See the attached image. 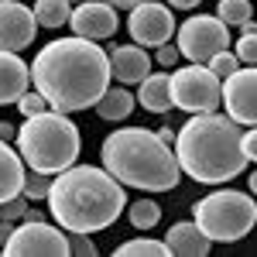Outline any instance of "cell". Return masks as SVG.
<instances>
[{
	"label": "cell",
	"mask_w": 257,
	"mask_h": 257,
	"mask_svg": "<svg viewBox=\"0 0 257 257\" xmlns=\"http://www.w3.org/2000/svg\"><path fill=\"white\" fill-rule=\"evenodd\" d=\"M110 79H113L110 55L96 41L79 38V35L41 45L31 62L35 89H41L48 106L62 113H79V110L96 106Z\"/></svg>",
	"instance_id": "1"
},
{
	"label": "cell",
	"mask_w": 257,
	"mask_h": 257,
	"mask_svg": "<svg viewBox=\"0 0 257 257\" xmlns=\"http://www.w3.org/2000/svg\"><path fill=\"white\" fill-rule=\"evenodd\" d=\"M48 209L62 230L69 233H99L113 226L127 209L123 182L113 178L106 168L72 165L52 178Z\"/></svg>",
	"instance_id": "2"
},
{
	"label": "cell",
	"mask_w": 257,
	"mask_h": 257,
	"mask_svg": "<svg viewBox=\"0 0 257 257\" xmlns=\"http://www.w3.org/2000/svg\"><path fill=\"white\" fill-rule=\"evenodd\" d=\"M243 123L230 113H192L175 134V155L182 172L202 185H223L247 168Z\"/></svg>",
	"instance_id": "3"
},
{
	"label": "cell",
	"mask_w": 257,
	"mask_h": 257,
	"mask_svg": "<svg viewBox=\"0 0 257 257\" xmlns=\"http://www.w3.org/2000/svg\"><path fill=\"white\" fill-rule=\"evenodd\" d=\"M103 168L141 192H168L182 182V165L168 141L148 127H120L99 148Z\"/></svg>",
	"instance_id": "4"
},
{
	"label": "cell",
	"mask_w": 257,
	"mask_h": 257,
	"mask_svg": "<svg viewBox=\"0 0 257 257\" xmlns=\"http://www.w3.org/2000/svg\"><path fill=\"white\" fill-rule=\"evenodd\" d=\"M79 127L62 110H45L35 117H24V123L18 127V151L24 165L35 172L59 175L65 168H72L79 158Z\"/></svg>",
	"instance_id": "5"
},
{
	"label": "cell",
	"mask_w": 257,
	"mask_h": 257,
	"mask_svg": "<svg viewBox=\"0 0 257 257\" xmlns=\"http://www.w3.org/2000/svg\"><path fill=\"white\" fill-rule=\"evenodd\" d=\"M192 219L213 243H237L257 223V202L237 189H216L192 206Z\"/></svg>",
	"instance_id": "6"
},
{
	"label": "cell",
	"mask_w": 257,
	"mask_h": 257,
	"mask_svg": "<svg viewBox=\"0 0 257 257\" xmlns=\"http://www.w3.org/2000/svg\"><path fill=\"white\" fill-rule=\"evenodd\" d=\"M172 103L185 113H213L223 106V79L206 62H189L172 72Z\"/></svg>",
	"instance_id": "7"
},
{
	"label": "cell",
	"mask_w": 257,
	"mask_h": 257,
	"mask_svg": "<svg viewBox=\"0 0 257 257\" xmlns=\"http://www.w3.org/2000/svg\"><path fill=\"white\" fill-rule=\"evenodd\" d=\"M230 48V28L213 14H196L185 18L178 28V52L189 62H209L216 52Z\"/></svg>",
	"instance_id": "8"
},
{
	"label": "cell",
	"mask_w": 257,
	"mask_h": 257,
	"mask_svg": "<svg viewBox=\"0 0 257 257\" xmlns=\"http://www.w3.org/2000/svg\"><path fill=\"white\" fill-rule=\"evenodd\" d=\"M4 254H14V257H62V254H69V237H65V230L45 223V219H21V226H14L11 240L4 243Z\"/></svg>",
	"instance_id": "9"
},
{
	"label": "cell",
	"mask_w": 257,
	"mask_h": 257,
	"mask_svg": "<svg viewBox=\"0 0 257 257\" xmlns=\"http://www.w3.org/2000/svg\"><path fill=\"white\" fill-rule=\"evenodd\" d=\"M127 31L134 45H165L175 35V14L168 4H155V0H141L138 7H131L127 18Z\"/></svg>",
	"instance_id": "10"
},
{
	"label": "cell",
	"mask_w": 257,
	"mask_h": 257,
	"mask_svg": "<svg viewBox=\"0 0 257 257\" xmlns=\"http://www.w3.org/2000/svg\"><path fill=\"white\" fill-rule=\"evenodd\" d=\"M223 110L243 127H257V65L223 79Z\"/></svg>",
	"instance_id": "11"
},
{
	"label": "cell",
	"mask_w": 257,
	"mask_h": 257,
	"mask_svg": "<svg viewBox=\"0 0 257 257\" xmlns=\"http://www.w3.org/2000/svg\"><path fill=\"white\" fill-rule=\"evenodd\" d=\"M69 28L72 35L89 41H103V38H113L120 28L117 18V7L106 4V0H82L72 7V18H69Z\"/></svg>",
	"instance_id": "12"
},
{
	"label": "cell",
	"mask_w": 257,
	"mask_h": 257,
	"mask_svg": "<svg viewBox=\"0 0 257 257\" xmlns=\"http://www.w3.org/2000/svg\"><path fill=\"white\" fill-rule=\"evenodd\" d=\"M38 35V18L35 7H24L18 0H0V48L4 52H21Z\"/></svg>",
	"instance_id": "13"
},
{
	"label": "cell",
	"mask_w": 257,
	"mask_h": 257,
	"mask_svg": "<svg viewBox=\"0 0 257 257\" xmlns=\"http://www.w3.org/2000/svg\"><path fill=\"white\" fill-rule=\"evenodd\" d=\"M110 69H113L117 82L131 86L151 72V55L144 52V45H113L110 48Z\"/></svg>",
	"instance_id": "14"
},
{
	"label": "cell",
	"mask_w": 257,
	"mask_h": 257,
	"mask_svg": "<svg viewBox=\"0 0 257 257\" xmlns=\"http://www.w3.org/2000/svg\"><path fill=\"white\" fill-rule=\"evenodd\" d=\"M31 82V65L21 59L18 52H4L0 48V106L4 103H18L28 93Z\"/></svg>",
	"instance_id": "15"
},
{
	"label": "cell",
	"mask_w": 257,
	"mask_h": 257,
	"mask_svg": "<svg viewBox=\"0 0 257 257\" xmlns=\"http://www.w3.org/2000/svg\"><path fill=\"white\" fill-rule=\"evenodd\" d=\"M165 243H168V254H175V257H206L209 247H213V240L202 233V226L196 219L192 223H175L165 233Z\"/></svg>",
	"instance_id": "16"
},
{
	"label": "cell",
	"mask_w": 257,
	"mask_h": 257,
	"mask_svg": "<svg viewBox=\"0 0 257 257\" xmlns=\"http://www.w3.org/2000/svg\"><path fill=\"white\" fill-rule=\"evenodd\" d=\"M138 86V103L148 113H168L175 106L172 103V72H148Z\"/></svg>",
	"instance_id": "17"
},
{
	"label": "cell",
	"mask_w": 257,
	"mask_h": 257,
	"mask_svg": "<svg viewBox=\"0 0 257 257\" xmlns=\"http://www.w3.org/2000/svg\"><path fill=\"white\" fill-rule=\"evenodd\" d=\"M24 158L11 148V141H0V202L14 199L24 189Z\"/></svg>",
	"instance_id": "18"
},
{
	"label": "cell",
	"mask_w": 257,
	"mask_h": 257,
	"mask_svg": "<svg viewBox=\"0 0 257 257\" xmlns=\"http://www.w3.org/2000/svg\"><path fill=\"white\" fill-rule=\"evenodd\" d=\"M134 103H138V96H131L123 89V82L120 86H106V93L96 103V113H99V120H110V123L113 120H127L131 110H134Z\"/></svg>",
	"instance_id": "19"
},
{
	"label": "cell",
	"mask_w": 257,
	"mask_h": 257,
	"mask_svg": "<svg viewBox=\"0 0 257 257\" xmlns=\"http://www.w3.org/2000/svg\"><path fill=\"white\" fill-rule=\"evenodd\" d=\"M35 18H38V28H65L69 18H72V4L69 0H38L35 4Z\"/></svg>",
	"instance_id": "20"
},
{
	"label": "cell",
	"mask_w": 257,
	"mask_h": 257,
	"mask_svg": "<svg viewBox=\"0 0 257 257\" xmlns=\"http://www.w3.org/2000/svg\"><path fill=\"white\" fill-rule=\"evenodd\" d=\"M127 219H131L134 230H151V226H158V219H161V206L151 202V199H138L134 206H127Z\"/></svg>",
	"instance_id": "21"
},
{
	"label": "cell",
	"mask_w": 257,
	"mask_h": 257,
	"mask_svg": "<svg viewBox=\"0 0 257 257\" xmlns=\"http://www.w3.org/2000/svg\"><path fill=\"white\" fill-rule=\"evenodd\" d=\"M138 254L168 257V243L165 240H151V237H134V240H127V243L117 247V257H138Z\"/></svg>",
	"instance_id": "22"
},
{
	"label": "cell",
	"mask_w": 257,
	"mask_h": 257,
	"mask_svg": "<svg viewBox=\"0 0 257 257\" xmlns=\"http://www.w3.org/2000/svg\"><path fill=\"white\" fill-rule=\"evenodd\" d=\"M250 14H254L250 0H219V7H216V18L226 28H240L243 21H250Z\"/></svg>",
	"instance_id": "23"
},
{
	"label": "cell",
	"mask_w": 257,
	"mask_h": 257,
	"mask_svg": "<svg viewBox=\"0 0 257 257\" xmlns=\"http://www.w3.org/2000/svg\"><path fill=\"white\" fill-rule=\"evenodd\" d=\"M28 199H48V192H52V178H48V172H35L31 168V175H24V189H21Z\"/></svg>",
	"instance_id": "24"
},
{
	"label": "cell",
	"mask_w": 257,
	"mask_h": 257,
	"mask_svg": "<svg viewBox=\"0 0 257 257\" xmlns=\"http://www.w3.org/2000/svg\"><path fill=\"white\" fill-rule=\"evenodd\" d=\"M206 65H209V69L216 72L219 79H226V76H233V72L240 69V59H237V52L223 48V52H216V55H213V59L206 62Z\"/></svg>",
	"instance_id": "25"
},
{
	"label": "cell",
	"mask_w": 257,
	"mask_h": 257,
	"mask_svg": "<svg viewBox=\"0 0 257 257\" xmlns=\"http://www.w3.org/2000/svg\"><path fill=\"white\" fill-rule=\"evenodd\" d=\"M18 110H21V117H35V113H45V110H48V99H45L41 89H28V93L18 99Z\"/></svg>",
	"instance_id": "26"
},
{
	"label": "cell",
	"mask_w": 257,
	"mask_h": 257,
	"mask_svg": "<svg viewBox=\"0 0 257 257\" xmlns=\"http://www.w3.org/2000/svg\"><path fill=\"white\" fill-rule=\"evenodd\" d=\"M0 216L4 219H28V196L24 192H18L14 199H7V202H0Z\"/></svg>",
	"instance_id": "27"
},
{
	"label": "cell",
	"mask_w": 257,
	"mask_h": 257,
	"mask_svg": "<svg viewBox=\"0 0 257 257\" xmlns=\"http://www.w3.org/2000/svg\"><path fill=\"white\" fill-rule=\"evenodd\" d=\"M69 254L76 257H96V243L89 233H69Z\"/></svg>",
	"instance_id": "28"
},
{
	"label": "cell",
	"mask_w": 257,
	"mask_h": 257,
	"mask_svg": "<svg viewBox=\"0 0 257 257\" xmlns=\"http://www.w3.org/2000/svg\"><path fill=\"white\" fill-rule=\"evenodd\" d=\"M237 59L243 62V65H257V35H240Z\"/></svg>",
	"instance_id": "29"
},
{
	"label": "cell",
	"mask_w": 257,
	"mask_h": 257,
	"mask_svg": "<svg viewBox=\"0 0 257 257\" xmlns=\"http://www.w3.org/2000/svg\"><path fill=\"white\" fill-rule=\"evenodd\" d=\"M178 59H182V52H178V45H158V52H155V62H158L161 69H175Z\"/></svg>",
	"instance_id": "30"
},
{
	"label": "cell",
	"mask_w": 257,
	"mask_h": 257,
	"mask_svg": "<svg viewBox=\"0 0 257 257\" xmlns=\"http://www.w3.org/2000/svg\"><path fill=\"white\" fill-rule=\"evenodd\" d=\"M243 155H247V161H257V127L243 134Z\"/></svg>",
	"instance_id": "31"
},
{
	"label": "cell",
	"mask_w": 257,
	"mask_h": 257,
	"mask_svg": "<svg viewBox=\"0 0 257 257\" xmlns=\"http://www.w3.org/2000/svg\"><path fill=\"white\" fill-rule=\"evenodd\" d=\"M18 138V127L11 120H0V141H14Z\"/></svg>",
	"instance_id": "32"
},
{
	"label": "cell",
	"mask_w": 257,
	"mask_h": 257,
	"mask_svg": "<svg viewBox=\"0 0 257 257\" xmlns=\"http://www.w3.org/2000/svg\"><path fill=\"white\" fill-rule=\"evenodd\" d=\"M11 223H14V219H4V216H0V247H4V243L11 240V233H14V226H11Z\"/></svg>",
	"instance_id": "33"
},
{
	"label": "cell",
	"mask_w": 257,
	"mask_h": 257,
	"mask_svg": "<svg viewBox=\"0 0 257 257\" xmlns=\"http://www.w3.org/2000/svg\"><path fill=\"white\" fill-rule=\"evenodd\" d=\"M199 4H202V0H168V7H175V11H192Z\"/></svg>",
	"instance_id": "34"
},
{
	"label": "cell",
	"mask_w": 257,
	"mask_h": 257,
	"mask_svg": "<svg viewBox=\"0 0 257 257\" xmlns=\"http://www.w3.org/2000/svg\"><path fill=\"white\" fill-rule=\"evenodd\" d=\"M106 4H113L117 11H131V7H138L141 0H106Z\"/></svg>",
	"instance_id": "35"
},
{
	"label": "cell",
	"mask_w": 257,
	"mask_h": 257,
	"mask_svg": "<svg viewBox=\"0 0 257 257\" xmlns=\"http://www.w3.org/2000/svg\"><path fill=\"white\" fill-rule=\"evenodd\" d=\"M158 138H161V141H168V144H172V141H175V127H168V123H165V127H161V131H158Z\"/></svg>",
	"instance_id": "36"
},
{
	"label": "cell",
	"mask_w": 257,
	"mask_h": 257,
	"mask_svg": "<svg viewBox=\"0 0 257 257\" xmlns=\"http://www.w3.org/2000/svg\"><path fill=\"white\" fill-rule=\"evenodd\" d=\"M240 31H243V35H257V21H254V18L243 21V24H240Z\"/></svg>",
	"instance_id": "37"
},
{
	"label": "cell",
	"mask_w": 257,
	"mask_h": 257,
	"mask_svg": "<svg viewBox=\"0 0 257 257\" xmlns=\"http://www.w3.org/2000/svg\"><path fill=\"white\" fill-rule=\"evenodd\" d=\"M247 185H250V196H257V168L250 172V178H247Z\"/></svg>",
	"instance_id": "38"
},
{
	"label": "cell",
	"mask_w": 257,
	"mask_h": 257,
	"mask_svg": "<svg viewBox=\"0 0 257 257\" xmlns=\"http://www.w3.org/2000/svg\"><path fill=\"white\" fill-rule=\"evenodd\" d=\"M69 4H82V0H69Z\"/></svg>",
	"instance_id": "39"
},
{
	"label": "cell",
	"mask_w": 257,
	"mask_h": 257,
	"mask_svg": "<svg viewBox=\"0 0 257 257\" xmlns=\"http://www.w3.org/2000/svg\"><path fill=\"white\" fill-rule=\"evenodd\" d=\"M0 254H4V247H0Z\"/></svg>",
	"instance_id": "40"
}]
</instances>
